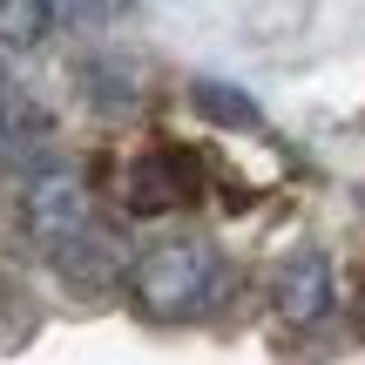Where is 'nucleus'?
Listing matches in <instances>:
<instances>
[{
  "label": "nucleus",
  "mask_w": 365,
  "mask_h": 365,
  "mask_svg": "<svg viewBox=\"0 0 365 365\" xmlns=\"http://www.w3.org/2000/svg\"><path fill=\"white\" fill-rule=\"evenodd\" d=\"M196 108H203L210 122H223V129H257V108L237 88H223V81H196Z\"/></svg>",
  "instance_id": "obj_5"
},
{
  "label": "nucleus",
  "mask_w": 365,
  "mask_h": 365,
  "mask_svg": "<svg viewBox=\"0 0 365 365\" xmlns=\"http://www.w3.org/2000/svg\"><path fill=\"white\" fill-rule=\"evenodd\" d=\"M129 284L149 318H196L223 298V257L210 244H163L149 257H135Z\"/></svg>",
  "instance_id": "obj_2"
},
{
  "label": "nucleus",
  "mask_w": 365,
  "mask_h": 365,
  "mask_svg": "<svg viewBox=\"0 0 365 365\" xmlns=\"http://www.w3.org/2000/svg\"><path fill=\"white\" fill-rule=\"evenodd\" d=\"M0 122H7V75H0Z\"/></svg>",
  "instance_id": "obj_7"
},
{
  "label": "nucleus",
  "mask_w": 365,
  "mask_h": 365,
  "mask_svg": "<svg viewBox=\"0 0 365 365\" xmlns=\"http://www.w3.org/2000/svg\"><path fill=\"white\" fill-rule=\"evenodd\" d=\"M359 331H365V298H359Z\"/></svg>",
  "instance_id": "obj_8"
},
{
  "label": "nucleus",
  "mask_w": 365,
  "mask_h": 365,
  "mask_svg": "<svg viewBox=\"0 0 365 365\" xmlns=\"http://www.w3.org/2000/svg\"><path fill=\"white\" fill-rule=\"evenodd\" d=\"M27 230H34V244L48 250L75 284H88V291H95V284H115L122 264H129L122 237L95 217L88 190L68 182V176H48V182L27 190Z\"/></svg>",
  "instance_id": "obj_1"
},
{
  "label": "nucleus",
  "mask_w": 365,
  "mask_h": 365,
  "mask_svg": "<svg viewBox=\"0 0 365 365\" xmlns=\"http://www.w3.org/2000/svg\"><path fill=\"white\" fill-rule=\"evenodd\" d=\"M196 196V170L176 156V149H149L143 163L129 170V210H182Z\"/></svg>",
  "instance_id": "obj_4"
},
{
  "label": "nucleus",
  "mask_w": 365,
  "mask_h": 365,
  "mask_svg": "<svg viewBox=\"0 0 365 365\" xmlns=\"http://www.w3.org/2000/svg\"><path fill=\"white\" fill-rule=\"evenodd\" d=\"M271 298H277V312H284V325H318V318L331 312V257H325V250L284 257Z\"/></svg>",
  "instance_id": "obj_3"
},
{
  "label": "nucleus",
  "mask_w": 365,
  "mask_h": 365,
  "mask_svg": "<svg viewBox=\"0 0 365 365\" xmlns=\"http://www.w3.org/2000/svg\"><path fill=\"white\" fill-rule=\"evenodd\" d=\"M48 21H61V27H95L102 14H115L122 0H34Z\"/></svg>",
  "instance_id": "obj_6"
}]
</instances>
